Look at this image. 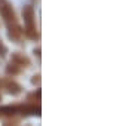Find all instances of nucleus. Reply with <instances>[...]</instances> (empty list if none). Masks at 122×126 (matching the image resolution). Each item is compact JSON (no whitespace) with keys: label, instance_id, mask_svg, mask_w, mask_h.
<instances>
[{"label":"nucleus","instance_id":"1","mask_svg":"<svg viewBox=\"0 0 122 126\" xmlns=\"http://www.w3.org/2000/svg\"><path fill=\"white\" fill-rule=\"evenodd\" d=\"M22 18H24V37L30 40H39L40 34L36 27V14L34 8L31 5H27L22 8Z\"/></svg>","mask_w":122,"mask_h":126},{"label":"nucleus","instance_id":"2","mask_svg":"<svg viewBox=\"0 0 122 126\" xmlns=\"http://www.w3.org/2000/svg\"><path fill=\"white\" fill-rule=\"evenodd\" d=\"M0 16H2L3 22L6 24V27L20 24V21L17 18V14L14 11V6L9 0H0Z\"/></svg>","mask_w":122,"mask_h":126},{"label":"nucleus","instance_id":"3","mask_svg":"<svg viewBox=\"0 0 122 126\" xmlns=\"http://www.w3.org/2000/svg\"><path fill=\"white\" fill-rule=\"evenodd\" d=\"M18 114L21 116H40V105L39 102H25L18 105Z\"/></svg>","mask_w":122,"mask_h":126},{"label":"nucleus","instance_id":"4","mask_svg":"<svg viewBox=\"0 0 122 126\" xmlns=\"http://www.w3.org/2000/svg\"><path fill=\"white\" fill-rule=\"evenodd\" d=\"M8 37H9L12 42H15V43H21L22 39H24V30H22L21 24L8 27Z\"/></svg>","mask_w":122,"mask_h":126},{"label":"nucleus","instance_id":"5","mask_svg":"<svg viewBox=\"0 0 122 126\" xmlns=\"http://www.w3.org/2000/svg\"><path fill=\"white\" fill-rule=\"evenodd\" d=\"M2 88H5L6 91H8V94H11V95H20L21 92H22V88H21V85L20 83H17L15 80H12V79H5L3 80V86Z\"/></svg>","mask_w":122,"mask_h":126},{"label":"nucleus","instance_id":"6","mask_svg":"<svg viewBox=\"0 0 122 126\" xmlns=\"http://www.w3.org/2000/svg\"><path fill=\"white\" fill-rule=\"evenodd\" d=\"M12 62H15V64L20 65L21 68H27V67H30V64H31L30 58H28L27 55L21 53V52H14V53H12Z\"/></svg>","mask_w":122,"mask_h":126},{"label":"nucleus","instance_id":"7","mask_svg":"<svg viewBox=\"0 0 122 126\" xmlns=\"http://www.w3.org/2000/svg\"><path fill=\"white\" fill-rule=\"evenodd\" d=\"M22 71V68L20 67V65H17L15 62H9L8 64V67H6V74H9V76H17V74H20Z\"/></svg>","mask_w":122,"mask_h":126},{"label":"nucleus","instance_id":"8","mask_svg":"<svg viewBox=\"0 0 122 126\" xmlns=\"http://www.w3.org/2000/svg\"><path fill=\"white\" fill-rule=\"evenodd\" d=\"M27 101H28V102H39V101H40V89L31 92V94L27 96Z\"/></svg>","mask_w":122,"mask_h":126},{"label":"nucleus","instance_id":"9","mask_svg":"<svg viewBox=\"0 0 122 126\" xmlns=\"http://www.w3.org/2000/svg\"><path fill=\"white\" fill-rule=\"evenodd\" d=\"M6 53H8V47H6V45L2 42V39H0V56H6Z\"/></svg>","mask_w":122,"mask_h":126},{"label":"nucleus","instance_id":"10","mask_svg":"<svg viewBox=\"0 0 122 126\" xmlns=\"http://www.w3.org/2000/svg\"><path fill=\"white\" fill-rule=\"evenodd\" d=\"M39 77H40L39 74H37V76H33V79H31V83H33V85H36V83L39 85V82H40V79H39Z\"/></svg>","mask_w":122,"mask_h":126},{"label":"nucleus","instance_id":"11","mask_svg":"<svg viewBox=\"0 0 122 126\" xmlns=\"http://www.w3.org/2000/svg\"><path fill=\"white\" fill-rule=\"evenodd\" d=\"M34 55H37V58H40V47L34 49Z\"/></svg>","mask_w":122,"mask_h":126},{"label":"nucleus","instance_id":"12","mask_svg":"<svg viewBox=\"0 0 122 126\" xmlns=\"http://www.w3.org/2000/svg\"><path fill=\"white\" fill-rule=\"evenodd\" d=\"M0 99H2V95H0Z\"/></svg>","mask_w":122,"mask_h":126}]
</instances>
